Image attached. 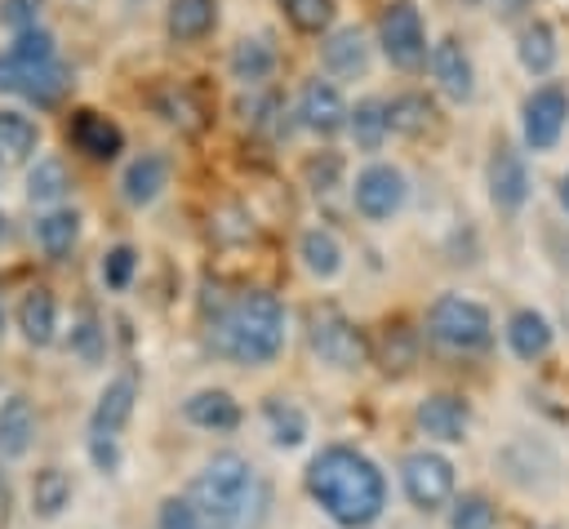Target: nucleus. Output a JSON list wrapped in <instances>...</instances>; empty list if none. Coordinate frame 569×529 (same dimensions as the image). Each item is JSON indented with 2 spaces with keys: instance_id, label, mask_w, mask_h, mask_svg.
<instances>
[{
  "instance_id": "nucleus-10",
  "label": "nucleus",
  "mask_w": 569,
  "mask_h": 529,
  "mask_svg": "<svg viewBox=\"0 0 569 529\" xmlns=\"http://www.w3.org/2000/svg\"><path fill=\"white\" fill-rule=\"evenodd\" d=\"M400 485L418 511H436L453 498V462L436 449H418L400 462Z\"/></svg>"
},
{
  "instance_id": "nucleus-11",
  "label": "nucleus",
  "mask_w": 569,
  "mask_h": 529,
  "mask_svg": "<svg viewBox=\"0 0 569 529\" xmlns=\"http://www.w3.org/2000/svg\"><path fill=\"white\" fill-rule=\"evenodd\" d=\"M485 187H489L493 209H502V213L525 209V200H529V164L511 142H493V151L485 160Z\"/></svg>"
},
{
  "instance_id": "nucleus-18",
  "label": "nucleus",
  "mask_w": 569,
  "mask_h": 529,
  "mask_svg": "<svg viewBox=\"0 0 569 529\" xmlns=\"http://www.w3.org/2000/svg\"><path fill=\"white\" fill-rule=\"evenodd\" d=\"M164 187H169V160H164L160 151L133 156V160L124 164V173H120V196H124V204H133V209L151 204Z\"/></svg>"
},
{
  "instance_id": "nucleus-28",
  "label": "nucleus",
  "mask_w": 569,
  "mask_h": 529,
  "mask_svg": "<svg viewBox=\"0 0 569 529\" xmlns=\"http://www.w3.org/2000/svg\"><path fill=\"white\" fill-rule=\"evenodd\" d=\"M40 147V129L31 116L13 111V107H0V160L4 164H22L31 160Z\"/></svg>"
},
{
  "instance_id": "nucleus-42",
  "label": "nucleus",
  "mask_w": 569,
  "mask_h": 529,
  "mask_svg": "<svg viewBox=\"0 0 569 529\" xmlns=\"http://www.w3.org/2000/svg\"><path fill=\"white\" fill-rule=\"evenodd\" d=\"M0 22L13 27V36L40 27V0H0Z\"/></svg>"
},
{
  "instance_id": "nucleus-20",
  "label": "nucleus",
  "mask_w": 569,
  "mask_h": 529,
  "mask_svg": "<svg viewBox=\"0 0 569 529\" xmlns=\"http://www.w3.org/2000/svg\"><path fill=\"white\" fill-rule=\"evenodd\" d=\"M516 58L529 76H551V67L560 62V40H556V27L547 18H529L520 31H516Z\"/></svg>"
},
{
  "instance_id": "nucleus-27",
  "label": "nucleus",
  "mask_w": 569,
  "mask_h": 529,
  "mask_svg": "<svg viewBox=\"0 0 569 529\" xmlns=\"http://www.w3.org/2000/svg\"><path fill=\"white\" fill-rule=\"evenodd\" d=\"M76 240H80V213H76V209H49V213L36 218V244H40L53 262L71 258Z\"/></svg>"
},
{
  "instance_id": "nucleus-6",
  "label": "nucleus",
  "mask_w": 569,
  "mask_h": 529,
  "mask_svg": "<svg viewBox=\"0 0 569 529\" xmlns=\"http://www.w3.org/2000/svg\"><path fill=\"white\" fill-rule=\"evenodd\" d=\"M569 124V84L542 80L520 102V138L529 151H551Z\"/></svg>"
},
{
  "instance_id": "nucleus-36",
  "label": "nucleus",
  "mask_w": 569,
  "mask_h": 529,
  "mask_svg": "<svg viewBox=\"0 0 569 529\" xmlns=\"http://www.w3.org/2000/svg\"><path fill=\"white\" fill-rule=\"evenodd\" d=\"M280 4H284L289 22H293L298 31H311V36L329 31V22H333V13H338V0H280Z\"/></svg>"
},
{
  "instance_id": "nucleus-48",
  "label": "nucleus",
  "mask_w": 569,
  "mask_h": 529,
  "mask_svg": "<svg viewBox=\"0 0 569 529\" xmlns=\"http://www.w3.org/2000/svg\"><path fill=\"white\" fill-rule=\"evenodd\" d=\"M0 173H4V160H0Z\"/></svg>"
},
{
  "instance_id": "nucleus-29",
  "label": "nucleus",
  "mask_w": 569,
  "mask_h": 529,
  "mask_svg": "<svg viewBox=\"0 0 569 529\" xmlns=\"http://www.w3.org/2000/svg\"><path fill=\"white\" fill-rule=\"evenodd\" d=\"M347 133L360 151H378L387 142V102L382 98H360L351 111H347Z\"/></svg>"
},
{
  "instance_id": "nucleus-38",
  "label": "nucleus",
  "mask_w": 569,
  "mask_h": 529,
  "mask_svg": "<svg viewBox=\"0 0 569 529\" xmlns=\"http://www.w3.org/2000/svg\"><path fill=\"white\" fill-rule=\"evenodd\" d=\"M133 271H138V253H133V244H111L107 253H102V285L107 289H129V280H133Z\"/></svg>"
},
{
  "instance_id": "nucleus-31",
  "label": "nucleus",
  "mask_w": 569,
  "mask_h": 529,
  "mask_svg": "<svg viewBox=\"0 0 569 529\" xmlns=\"http://www.w3.org/2000/svg\"><path fill=\"white\" fill-rule=\"evenodd\" d=\"M431 116H436V107H431V98L427 93H396L391 102H387V129L391 133H405V138H418V133H427L431 129Z\"/></svg>"
},
{
  "instance_id": "nucleus-17",
  "label": "nucleus",
  "mask_w": 569,
  "mask_h": 529,
  "mask_svg": "<svg viewBox=\"0 0 569 529\" xmlns=\"http://www.w3.org/2000/svg\"><path fill=\"white\" fill-rule=\"evenodd\" d=\"M320 62H325V71L338 76V80L365 76V71H369V40H365V31H360V27H338V31H329L325 44H320Z\"/></svg>"
},
{
  "instance_id": "nucleus-34",
  "label": "nucleus",
  "mask_w": 569,
  "mask_h": 529,
  "mask_svg": "<svg viewBox=\"0 0 569 529\" xmlns=\"http://www.w3.org/2000/svg\"><path fill=\"white\" fill-rule=\"evenodd\" d=\"M369 356H378L387 373H405V369L413 365V356H418L413 329H405L400 320H396V325H387V329H382V342H378V347H369Z\"/></svg>"
},
{
  "instance_id": "nucleus-23",
  "label": "nucleus",
  "mask_w": 569,
  "mask_h": 529,
  "mask_svg": "<svg viewBox=\"0 0 569 529\" xmlns=\"http://www.w3.org/2000/svg\"><path fill=\"white\" fill-rule=\"evenodd\" d=\"M36 445V409L27 396H4L0 405V453L4 458H22Z\"/></svg>"
},
{
  "instance_id": "nucleus-12",
  "label": "nucleus",
  "mask_w": 569,
  "mask_h": 529,
  "mask_svg": "<svg viewBox=\"0 0 569 529\" xmlns=\"http://www.w3.org/2000/svg\"><path fill=\"white\" fill-rule=\"evenodd\" d=\"M427 67H431L436 89L449 102H471V93H476V67H471V53H467V44L458 36L436 40L431 53H427Z\"/></svg>"
},
{
  "instance_id": "nucleus-2",
  "label": "nucleus",
  "mask_w": 569,
  "mask_h": 529,
  "mask_svg": "<svg viewBox=\"0 0 569 529\" xmlns=\"http://www.w3.org/2000/svg\"><path fill=\"white\" fill-rule=\"evenodd\" d=\"M213 347L236 365H271L284 347V307L267 289L240 293L213 325Z\"/></svg>"
},
{
  "instance_id": "nucleus-4",
  "label": "nucleus",
  "mask_w": 569,
  "mask_h": 529,
  "mask_svg": "<svg viewBox=\"0 0 569 529\" xmlns=\"http://www.w3.org/2000/svg\"><path fill=\"white\" fill-rule=\"evenodd\" d=\"M427 338L445 351H485L493 342V316L462 293H440L427 307Z\"/></svg>"
},
{
  "instance_id": "nucleus-3",
  "label": "nucleus",
  "mask_w": 569,
  "mask_h": 529,
  "mask_svg": "<svg viewBox=\"0 0 569 529\" xmlns=\"http://www.w3.org/2000/svg\"><path fill=\"white\" fill-rule=\"evenodd\" d=\"M262 489H258V471L249 467L244 453L236 449H222L213 453L196 480H191V502L200 507V516L209 525H222V529H244L253 520V507H258Z\"/></svg>"
},
{
  "instance_id": "nucleus-46",
  "label": "nucleus",
  "mask_w": 569,
  "mask_h": 529,
  "mask_svg": "<svg viewBox=\"0 0 569 529\" xmlns=\"http://www.w3.org/2000/svg\"><path fill=\"white\" fill-rule=\"evenodd\" d=\"M0 502H4V476H0Z\"/></svg>"
},
{
  "instance_id": "nucleus-45",
  "label": "nucleus",
  "mask_w": 569,
  "mask_h": 529,
  "mask_svg": "<svg viewBox=\"0 0 569 529\" xmlns=\"http://www.w3.org/2000/svg\"><path fill=\"white\" fill-rule=\"evenodd\" d=\"M0 338H4V307H0Z\"/></svg>"
},
{
  "instance_id": "nucleus-16",
  "label": "nucleus",
  "mask_w": 569,
  "mask_h": 529,
  "mask_svg": "<svg viewBox=\"0 0 569 529\" xmlns=\"http://www.w3.org/2000/svg\"><path fill=\"white\" fill-rule=\"evenodd\" d=\"M67 138L89 160H116L124 151V129L102 111H76L71 124H67Z\"/></svg>"
},
{
  "instance_id": "nucleus-44",
  "label": "nucleus",
  "mask_w": 569,
  "mask_h": 529,
  "mask_svg": "<svg viewBox=\"0 0 569 529\" xmlns=\"http://www.w3.org/2000/svg\"><path fill=\"white\" fill-rule=\"evenodd\" d=\"M4 222H9V218H4V213H0V240H4V231H9V227H4Z\"/></svg>"
},
{
  "instance_id": "nucleus-39",
  "label": "nucleus",
  "mask_w": 569,
  "mask_h": 529,
  "mask_svg": "<svg viewBox=\"0 0 569 529\" xmlns=\"http://www.w3.org/2000/svg\"><path fill=\"white\" fill-rule=\"evenodd\" d=\"M302 178H307V187H311V191H333V187H338V178H342V156H338V151L307 156Z\"/></svg>"
},
{
  "instance_id": "nucleus-35",
  "label": "nucleus",
  "mask_w": 569,
  "mask_h": 529,
  "mask_svg": "<svg viewBox=\"0 0 569 529\" xmlns=\"http://www.w3.org/2000/svg\"><path fill=\"white\" fill-rule=\"evenodd\" d=\"M498 525V511L485 493H462L453 498V511H449V529H493Z\"/></svg>"
},
{
  "instance_id": "nucleus-7",
  "label": "nucleus",
  "mask_w": 569,
  "mask_h": 529,
  "mask_svg": "<svg viewBox=\"0 0 569 529\" xmlns=\"http://www.w3.org/2000/svg\"><path fill=\"white\" fill-rule=\"evenodd\" d=\"M71 89V67L67 62H22L9 49H0V93H18L36 107H53Z\"/></svg>"
},
{
  "instance_id": "nucleus-8",
  "label": "nucleus",
  "mask_w": 569,
  "mask_h": 529,
  "mask_svg": "<svg viewBox=\"0 0 569 529\" xmlns=\"http://www.w3.org/2000/svg\"><path fill=\"white\" fill-rule=\"evenodd\" d=\"M307 338H311V351H316L325 365H333V369H360V365L369 360V342H365L360 325H351V320H347L342 311H333V307L311 311Z\"/></svg>"
},
{
  "instance_id": "nucleus-25",
  "label": "nucleus",
  "mask_w": 569,
  "mask_h": 529,
  "mask_svg": "<svg viewBox=\"0 0 569 529\" xmlns=\"http://www.w3.org/2000/svg\"><path fill=\"white\" fill-rule=\"evenodd\" d=\"M227 67H231V80H240V84L253 89V84L271 80V71H276V49H271L267 36H244V40L231 44Z\"/></svg>"
},
{
  "instance_id": "nucleus-24",
  "label": "nucleus",
  "mask_w": 569,
  "mask_h": 529,
  "mask_svg": "<svg viewBox=\"0 0 569 529\" xmlns=\"http://www.w3.org/2000/svg\"><path fill=\"white\" fill-rule=\"evenodd\" d=\"M213 27H218V0H169L164 9V31L178 44L204 40Z\"/></svg>"
},
{
  "instance_id": "nucleus-32",
  "label": "nucleus",
  "mask_w": 569,
  "mask_h": 529,
  "mask_svg": "<svg viewBox=\"0 0 569 529\" xmlns=\"http://www.w3.org/2000/svg\"><path fill=\"white\" fill-rule=\"evenodd\" d=\"M262 418H267V431H271V440H276L280 449H298V445L307 440V413H302L293 400L271 396V400L262 405Z\"/></svg>"
},
{
  "instance_id": "nucleus-47",
  "label": "nucleus",
  "mask_w": 569,
  "mask_h": 529,
  "mask_svg": "<svg viewBox=\"0 0 569 529\" xmlns=\"http://www.w3.org/2000/svg\"><path fill=\"white\" fill-rule=\"evenodd\" d=\"M462 4H485V0H462Z\"/></svg>"
},
{
  "instance_id": "nucleus-33",
  "label": "nucleus",
  "mask_w": 569,
  "mask_h": 529,
  "mask_svg": "<svg viewBox=\"0 0 569 529\" xmlns=\"http://www.w3.org/2000/svg\"><path fill=\"white\" fill-rule=\"evenodd\" d=\"M67 187H71V173H67V164L58 156L36 160L31 173H27V200L31 204H58L67 196Z\"/></svg>"
},
{
  "instance_id": "nucleus-5",
  "label": "nucleus",
  "mask_w": 569,
  "mask_h": 529,
  "mask_svg": "<svg viewBox=\"0 0 569 529\" xmlns=\"http://www.w3.org/2000/svg\"><path fill=\"white\" fill-rule=\"evenodd\" d=\"M378 44L387 53V62L396 71H418L431 53L427 44V27H422V13L413 0H387L382 13H378Z\"/></svg>"
},
{
  "instance_id": "nucleus-13",
  "label": "nucleus",
  "mask_w": 569,
  "mask_h": 529,
  "mask_svg": "<svg viewBox=\"0 0 569 529\" xmlns=\"http://www.w3.org/2000/svg\"><path fill=\"white\" fill-rule=\"evenodd\" d=\"M347 98H342V89L333 84V80H307L302 84V93H298V124L302 129H311V133H320V138H333L338 129H347Z\"/></svg>"
},
{
  "instance_id": "nucleus-43",
  "label": "nucleus",
  "mask_w": 569,
  "mask_h": 529,
  "mask_svg": "<svg viewBox=\"0 0 569 529\" xmlns=\"http://www.w3.org/2000/svg\"><path fill=\"white\" fill-rule=\"evenodd\" d=\"M560 204H565V209H569V173H565V178H560Z\"/></svg>"
},
{
  "instance_id": "nucleus-21",
  "label": "nucleus",
  "mask_w": 569,
  "mask_h": 529,
  "mask_svg": "<svg viewBox=\"0 0 569 529\" xmlns=\"http://www.w3.org/2000/svg\"><path fill=\"white\" fill-rule=\"evenodd\" d=\"M551 338L556 333H551V320L542 311H533V307L511 311V320H507V347H511L516 360H542L551 351Z\"/></svg>"
},
{
  "instance_id": "nucleus-14",
  "label": "nucleus",
  "mask_w": 569,
  "mask_h": 529,
  "mask_svg": "<svg viewBox=\"0 0 569 529\" xmlns=\"http://www.w3.org/2000/svg\"><path fill=\"white\" fill-rule=\"evenodd\" d=\"M133 400H138V382L133 373H120L102 387V396L93 400L89 413V440H116L124 431V422L133 418Z\"/></svg>"
},
{
  "instance_id": "nucleus-22",
  "label": "nucleus",
  "mask_w": 569,
  "mask_h": 529,
  "mask_svg": "<svg viewBox=\"0 0 569 529\" xmlns=\"http://www.w3.org/2000/svg\"><path fill=\"white\" fill-rule=\"evenodd\" d=\"M18 329H22V338L31 347H49L53 342V333H58V302H53V293L44 285H36V289L22 293V302H18Z\"/></svg>"
},
{
  "instance_id": "nucleus-30",
  "label": "nucleus",
  "mask_w": 569,
  "mask_h": 529,
  "mask_svg": "<svg viewBox=\"0 0 569 529\" xmlns=\"http://www.w3.org/2000/svg\"><path fill=\"white\" fill-rule=\"evenodd\" d=\"M67 502H71V476L62 467H40L31 476V511L40 520H53L67 511Z\"/></svg>"
},
{
  "instance_id": "nucleus-15",
  "label": "nucleus",
  "mask_w": 569,
  "mask_h": 529,
  "mask_svg": "<svg viewBox=\"0 0 569 529\" xmlns=\"http://www.w3.org/2000/svg\"><path fill=\"white\" fill-rule=\"evenodd\" d=\"M413 418H418V427H422L431 440L458 445V440H467L471 405H467L462 396H453V391H431V396H422V405H418Z\"/></svg>"
},
{
  "instance_id": "nucleus-1",
  "label": "nucleus",
  "mask_w": 569,
  "mask_h": 529,
  "mask_svg": "<svg viewBox=\"0 0 569 529\" xmlns=\"http://www.w3.org/2000/svg\"><path fill=\"white\" fill-rule=\"evenodd\" d=\"M307 493L320 502V511L347 529H365L387 507V476L378 462L351 445H325L307 462Z\"/></svg>"
},
{
  "instance_id": "nucleus-9",
  "label": "nucleus",
  "mask_w": 569,
  "mask_h": 529,
  "mask_svg": "<svg viewBox=\"0 0 569 529\" xmlns=\"http://www.w3.org/2000/svg\"><path fill=\"white\" fill-rule=\"evenodd\" d=\"M405 196H409L405 173H400L396 164H382V160L365 164V169L356 173V182H351L356 213L369 218V222H387V218H396V213L405 209Z\"/></svg>"
},
{
  "instance_id": "nucleus-37",
  "label": "nucleus",
  "mask_w": 569,
  "mask_h": 529,
  "mask_svg": "<svg viewBox=\"0 0 569 529\" xmlns=\"http://www.w3.org/2000/svg\"><path fill=\"white\" fill-rule=\"evenodd\" d=\"M9 53L22 58V62H53L58 58V40L49 27H31V31H18L9 40Z\"/></svg>"
},
{
  "instance_id": "nucleus-40",
  "label": "nucleus",
  "mask_w": 569,
  "mask_h": 529,
  "mask_svg": "<svg viewBox=\"0 0 569 529\" xmlns=\"http://www.w3.org/2000/svg\"><path fill=\"white\" fill-rule=\"evenodd\" d=\"M156 525L160 529H209V520L200 516V507L191 498H164Z\"/></svg>"
},
{
  "instance_id": "nucleus-19",
  "label": "nucleus",
  "mask_w": 569,
  "mask_h": 529,
  "mask_svg": "<svg viewBox=\"0 0 569 529\" xmlns=\"http://www.w3.org/2000/svg\"><path fill=\"white\" fill-rule=\"evenodd\" d=\"M182 418L200 431H236L240 427V405L231 391L222 387H204V391H191L182 400Z\"/></svg>"
},
{
  "instance_id": "nucleus-41",
  "label": "nucleus",
  "mask_w": 569,
  "mask_h": 529,
  "mask_svg": "<svg viewBox=\"0 0 569 529\" xmlns=\"http://www.w3.org/2000/svg\"><path fill=\"white\" fill-rule=\"evenodd\" d=\"M102 347H107V333L98 329L93 316H80V325L71 329V351L84 360V365H98L102 360Z\"/></svg>"
},
{
  "instance_id": "nucleus-26",
  "label": "nucleus",
  "mask_w": 569,
  "mask_h": 529,
  "mask_svg": "<svg viewBox=\"0 0 569 529\" xmlns=\"http://www.w3.org/2000/svg\"><path fill=\"white\" fill-rule=\"evenodd\" d=\"M298 258H302L307 276H316V280H333L342 271V244L329 227H307L298 236Z\"/></svg>"
}]
</instances>
